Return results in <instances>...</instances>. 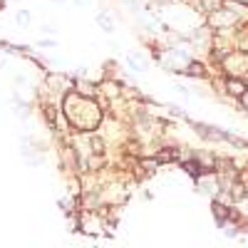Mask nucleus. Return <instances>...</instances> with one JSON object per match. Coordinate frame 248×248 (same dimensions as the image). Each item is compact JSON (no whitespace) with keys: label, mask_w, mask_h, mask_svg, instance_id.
Here are the masks:
<instances>
[{"label":"nucleus","mask_w":248,"mask_h":248,"mask_svg":"<svg viewBox=\"0 0 248 248\" xmlns=\"http://www.w3.org/2000/svg\"><path fill=\"white\" fill-rule=\"evenodd\" d=\"M186 122L191 124V129L201 137V139H209V141H223V134L226 129H218V127H211V124H203V122H194L186 117Z\"/></svg>","instance_id":"nucleus-3"},{"label":"nucleus","mask_w":248,"mask_h":248,"mask_svg":"<svg viewBox=\"0 0 248 248\" xmlns=\"http://www.w3.org/2000/svg\"><path fill=\"white\" fill-rule=\"evenodd\" d=\"M17 23H20V25H28V23H30V13L20 10V13H17Z\"/></svg>","instance_id":"nucleus-13"},{"label":"nucleus","mask_w":248,"mask_h":248,"mask_svg":"<svg viewBox=\"0 0 248 248\" xmlns=\"http://www.w3.org/2000/svg\"><path fill=\"white\" fill-rule=\"evenodd\" d=\"M127 65H129L132 70H137V72H147V67H149L139 55H129V57H127Z\"/></svg>","instance_id":"nucleus-8"},{"label":"nucleus","mask_w":248,"mask_h":248,"mask_svg":"<svg viewBox=\"0 0 248 248\" xmlns=\"http://www.w3.org/2000/svg\"><path fill=\"white\" fill-rule=\"evenodd\" d=\"M209 25H211L214 30H229V28L238 25V15H233V10H229V8H221V10L211 13Z\"/></svg>","instance_id":"nucleus-2"},{"label":"nucleus","mask_w":248,"mask_h":248,"mask_svg":"<svg viewBox=\"0 0 248 248\" xmlns=\"http://www.w3.org/2000/svg\"><path fill=\"white\" fill-rule=\"evenodd\" d=\"M97 25L105 30V32H112V30H114V23H112L107 15H97Z\"/></svg>","instance_id":"nucleus-12"},{"label":"nucleus","mask_w":248,"mask_h":248,"mask_svg":"<svg viewBox=\"0 0 248 248\" xmlns=\"http://www.w3.org/2000/svg\"><path fill=\"white\" fill-rule=\"evenodd\" d=\"M174 159H176V149H159L156 152V161L159 164H169Z\"/></svg>","instance_id":"nucleus-9"},{"label":"nucleus","mask_w":248,"mask_h":248,"mask_svg":"<svg viewBox=\"0 0 248 248\" xmlns=\"http://www.w3.org/2000/svg\"><path fill=\"white\" fill-rule=\"evenodd\" d=\"M186 77H196V79H206L209 77V72H206V65L199 60H189L186 62V70H184Z\"/></svg>","instance_id":"nucleus-5"},{"label":"nucleus","mask_w":248,"mask_h":248,"mask_svg":"<svg viewBox=\"0 0 248 248\" xmlns=\"http://www.w3.org/2000/svg\"><path fill=\"white\" fill-rule=\"evenodd\" d=\"M236 3H241V5H246V8H248V0H236Z\"/></svg>","instance_id":"nucleus-16"},{"label":"nucleus","mask_w":248,"mask_h":248,"mask_svg":"<svg viewBox=\"0 0 248 248\" xmlns=\"http://www.w3.org/2000/svg\"><path fill=\"white\" fill-rule=\"evenodd\" d=\"M211 211H214L218 226H226V223L231 221V209L226 203H221V201H211Z\"/></svg>","instance_id":"nucleus-6"},{"label":"nucleus","mask_w":248,"mask_h":248,"mask_svg":"<svg viewBox=\"0 0 248 248\" xmlns=\"http://www.w3.org/2000/svg\"><path fill=\"white\" fill-rule=\"evenodd\" d=\"M238 102H241V107H243V109L248 112V90H246V94H243V97H241Z\"/></svg>","instance_id":"nucleus-15"},{"label":"nucleus","mask_w":248,"mask_h":248,"mask_svg":"<svg viewBox=\"0 0 248 248\" xmlns=\"http://www.w3.org/2000/svg\"><path fill=\"white\" fill-rule=\"evenodd\" d=\"M226 191H229V199H231V201H246V196H248V194H246L243 181H238V179H236V181H231Z\"/></svg>","instance_id":"nucleus-7"},{"label":"nucleus","mask_w":248,"mask_h":248,"mask_svg":"<svg viewBox=\"0 0 248 248\" xmlns=\"http://www.w3.org/2000/svg\"><path fill=\"white\" fill-rule=\"evenodd\" d=\"M139 164H141V169H144V174H154V171H156V167H159V161H156V156H154V159H141Z\"/></svg>","instance_id":"nucleus-11"},{"label":"nucleus","mask_w":248,"mask_h":248,"mask_svg":"<svg viewBox=\"0 0 248 248\" xmlns=\"http://www.w3.org/2000/svg\"><path fill=\"white\" fill-rule=\"evenodd\" d=\"M52 3H57V5H62V3H67V0H52Z\"/></svg>","instance_id":"nucleus-17"},{"label":"nucleus","mask_w":248,"mask_h":248,"mask_svg":"<svg viewBox=\"0 0 248 248\" xmlns=\"http://www.w3.org/2000/svg\"><path fill=\"white\" fill-rule=\"evenodd\" d=\"M223 3H226V0H201V8L211 15V13L221 10V8H223Z\"/></svg>","instance_id":"nucleus-10"},{"label":"nucleus","mask_w":248,"mask_h":248,"mask_svg":"<svg viewBox=\"0 0 248 248\" xmlns=\"http://www.w3.org/2000/svg\"><path fill=\"white\" fill-rule=\"evenodd\" d=\"M169 112H171L174 117H186V112H184L181 107H174V105H169Z\"/></svg>","instance_id":"nucleus-14"},{"label":"nucleus","mask_w":248,"mask_h":248,"mask_svg":"<svg viewBox=\"0 0 248 248\" xmlns=\"http://www.w3.org/2000/svg\"><path fill=\"white\" fill-rule=\"evenodd\" d=\"M246 90H248V82H246L243 77H231V75L226 77V94L241 99V97L246 94Z\"/></svg>","instance_id":"nucleus-4"},{"label":"nucleus","mask_w":248,"mask_h":248,"mask_svg":"<svg viewBox=\"0 0 248 248\" xmlns=\"http://www.w3.org/2000/svg\"><path fill=\"white\" fill-rule=\"evenodd\" d=\"M221 62H223L226 72H229L231 77H243V75H248V55H246V52H229Z\"/></svg>","instance_id":"nucleus-1"}]
</instances>
